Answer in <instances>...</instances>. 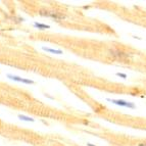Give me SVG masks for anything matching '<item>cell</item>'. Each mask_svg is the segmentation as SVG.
<instances>
[{
    "label": "cell",
    "instance_id": "obj_1",
    "mask_svg": "<svg viewBox=\"0 0 146 146\" xmlns=\"http://www.w3.org/2000/svg\"><path fill=\"white\" fill-rule=\"evenodd\" d=\"M39 15H42V17H51V19H54V20H56V21L64 19V15H60L58 12H54V11H47V10H40Z\"/></svg>",
    "mask_w": 146,
    "mask_h": 146
},
{
    "label": "cell",
    "instance_id": "obj_2",
    "mask_svg": "<svg viewBox=\"0 0 146 146\" xmlns=\"http://www.w3.org/2000/svg\"><path fill=\"white\" fill-rule=\"evenodd\" d=\"M7 78H9L10 80L15 81V82H20V83H24V84H34L35 82L33 80H30V79H25V78H21L19 76H15L11 75V74H8Z\"/></svg>",
    "mask_w": 146,
    "mask_h": 146
},
{
    "label": "cell",
    "instance_id": "obj_3",
    "mask_svg": "<svg viewBox=\"0 0 146 146\" xmlns=\"http://www.w3.org/2000/svg\"><path fill=\"white\" fill-rule=\"evenodd\" d=\"M110 100V99H108ZM110 101H111L112 103H115V104L117 105H119V106H125V107H130V108H135V105L133 104V103H130V102H127V101H125V100H115V99H111L110 100Z\"/></svg>",
    "mask_w": 146,
    "mask_h": 146
},
{
    "label": "cell",
    "instance_id": "obj_4",
    "mask_svg": "<svg viewBox=\"0 0 146 146\" xmlns=\"http://www.w3.org/2000/svg\"><path fill=\"white\" fill-rule=\"evenodd\" d=\"M110 53H111V55L117 59H124L128 56L127 55V53H125V52H123V51H119V50H117V49L111 50Z\"/></svg>",
    "mask_w": 146,
    "mask_h": 146
},
{
    "label": "cell",
    "instance_id": "obj_5",
    "mask_svg": "<svg viewBox=\"0 0 146 146\" xmlns=\"http://www.w3.org/2000/svg\"><path fill=\"white\" fill-rule=\"evenodd\" d=\"M34 28H36V29H39V30H45V29H49L50 28V26L49 25H45V24H41V23H34Z\"/></svg>",
    "mask_w": 146,
    "mask_h": 146
},
{
    "label": "cell",
    "instance_id": "obj_6",
    "mask_svg": "<svg viewBox=\"0 0 146 146\" xmlns=\"http://www.w3.org/2000/svg\"><path fill=\"white\" fill-rule=\"evenodd\" d=\"M42 49L46 52H51V53H54V54H62V51L58 50V49H52V48H48V47H45V46L42 47Z\"/></svg>",
    "mask_w": 146,
    "mask_h": 146
},
{
    "label": "cell",
    "instance_id": "obj_7",
    "mask_svg": "<svg viewBox=\"0 0 146 146\" xmlns=\"http://www.w3.org/2000/svg\"><path fill=\"white\" fill-rule=\"evenodd\" d=\"M19 119L21 121H25V122H35V119L33 117H27V115H19Z\"/></svg>",
    "mask_w": 146,
    "mask_h": 146
},
{
    "label": "cell",
    "instance_id": "obj_8",
    "mask_svg": "<svg viewBox=\"0 0 146 146\" xmlns=\"http://www.w3.org/2000/svg\"><path fill=\"white\" fill-rule=\"evenodd\" d=\"M117 76H119V77H122V78H124V79H126V78H127V76L125 75V74H121V73H117Z\"/></svg>",
    "mask_w": 146,
    "mask_h": 146
},
{
    "label": "cell",
    "instance_id": "obj_9",
    "mask_svg": "<svg viewBox=\"0 0 146 146\" xmlns=\"http://www.w3.org/2000/svg\"><path fill=\"white\" fill-rule=\"evenodd\" d=\"M137 146H146V143H139Z\"/></svg>",
    "mask_w": 146,
    "mask_h": 146
},
{
    "label": "cell",
    "instance_id": "obj_10",
    "mask_svg": "<svg viewBox=\"0 0 146 146\" xmlns=\"http://www.w3.org/2000/svg\"><path fill=\"white\" fill-rule=\"evenodd\" d=\"M87 145H88V146H95V145H92V144H90V143H88Z\"/></svg>",
    "mask_w": 146,
    "mask_h": 146
}]
</instances>
